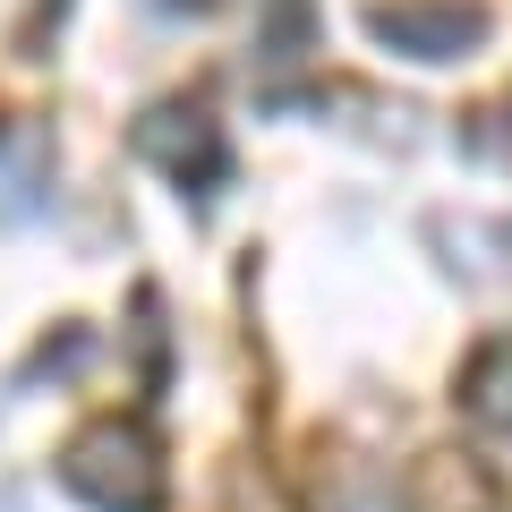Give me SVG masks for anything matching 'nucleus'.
<instances>
[{"label":"nucleus","instance_id":"obj_1","mask_svg":"<svg viewBox=\"0 0 512 512\" xmlns=\"http://www.w3.org/2000/svg\"><path fill=\"white\" fill-rule=\"evenodd\" d=\"M60 487L94 512H163V444L137 419H94L60 453Z\"/></svg>","mask_w":512,"mask_h":512},{"label":"nucleus","instance_id":"obj_2","mask_svg":"<svg viewBox=\"0 0 512 512\" xmlns=\"http://www.w3.org/2000/svg\"><path fill=\"white\" fill-rule=\"evenodd\" d=\"M137 154H146L171 188H197V197H214V188L231 180V137H222V120H205L197 103H154L146 120H137Z\"/></svg>","mask_w":512,"mask_h":512},{"label":"nucleus","instance_id":"obj_3","mask_svg":"<svg viewBox=\"0 0 512 512\" xmlns=\"http://www.w3.org/2000/svg\"><path fill=\"white\" fill-rule=\"evenodd\" d=\"M367 35L410 52V60H453V52H470L487 35V9L478 0H376L367 9Z\"/></svg>","mask_w":512,"mask_h":512},{"label":"nucleus","instance_id":"obj_4","mask_svg":"<svg viewBox=\"0 0 512 512\" xmlns=\"http://www.w3.org/2000/svg\"><path fill=\"white\" fill-rule=\"evenodd\" d=\"M461 419L487 427V436H512V333H487V342L461 359Z\"/></svg>","mask_w":512,"mask_h":512},{"label":"nucleus","instance_id":"obj_5","mask_svg":"<svg viewBox=\"0 0 512 512\" xmlns=\"http://www.w3.org/2000/svg\"><path fill=\"white\" fill-rule=\"evenodd\" d=\"M410 512H504V487L461 453H427L410 478Z\"/></svg>","mask_w":512,"mask_h":512}]
</instances>
